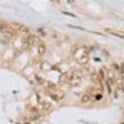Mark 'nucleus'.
Wrapping results in <instances>:
<instances>
[{"mask_svg": "<svg viewBox=\"0 0 124 124\" xmlns=\"http://www.w3.org/2000/svg\"><path fill=\"white\" fill-rule=\"evenodd\" d=\"M40 107H41V110L47 112V110H51L52 104H51L49 101H46V100H40Z\"/></svg>", "mask_w": 124, "mask_h": 124, "instance_id": "1", "label": "nucleus"}]
</instances>
